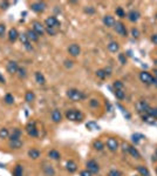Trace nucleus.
Listing matches in <instances>:
<instances>
[{
	"label": "nucleus",
	"mask_w": 157,
	"mask_h": 176,
	"mask_svg": "<svg viewBox=\"0 0 157 176\" xmlns=\"http://www.w3.org/2000/svg\"><path fill=\"white\" fill-rule=\"evenodd\" d=\"M66 119L73 122H81L83 120V114L78 109H68L66 112Z\"/></svg>",
	"instance_id": "f257e3e1"
},
{
	"label": "nucleus",
	"mask_w": 157,
	"mask_h": 176,
	"mask_svg": "<svg viewBox=\"0 0 157 176\" xmlns=\"http://www.w3.org/2000/svg\"><path fill=\"white\" fill-rule=\"evenodd\" d=\"M67 96L72 100V101H81V100H83L86 96L84 94L81 92V91H78L76 88H70V89H68L67 91Z\"/></svg>",
	"instance_id": "f03ea898"
},
{
	"label": "nucleus",
	"mask_w": 157,
	"mask_h": 176,
	"mask_svg": "<svg viewBox=\"0 0 157 176\" xmlns=\"http://www.w3.org/2000/svg\"><path fill=\"white\" fill-rule=\"evenodd\" d=\"M45 25H46V28H55V30H60V26H61L56 16H48L45 20Z\"/></svg>",
	"instance_id": "7ed1b4c3"
},
{
	"label": "nucleus",
	"mask_w": 157,
	"mask_h": 176,
	"mask_svg": "<svg viewBox=\"0 0 157 176\" xmlns=\"http://www.w3.org/2000/svg\"><path fill=\"white\" fill-rule=\"evenodd\" d=\"M140 80H141V82L145 83V85H153L155 78H154L149 72H144V71H143V72L140 73Z\"/></svg>",
	"instance_id": "20e7f679"
},
{
	"label": "nucleus",
	"mask_w": 157,
	"mask_h": 176,
	"mask_svg": "<svg viewBox=\"0 0 157 176\" xmlns=\"http://www.w3.org/2000/svg\"><path fill=\"white\" fill-rule=\"evenodd\" d=\"M32 26H33V31L36 33L39 36H41V35H44L46 33V26H44L40 21H33Z\"/></svg>",
	"instance_id": "39448f33"
},
{
	"label": "nucleus",
	"mask_w": 157,
	"mask_h": 176,
	"mask_svg": "<svg viewBox=\"0 0 157 176\" xmlns=\"http://www.w3.org/2000/svg\"><path fill=\"white\" fill-rule=\"evenodd\" d=\"M87 170H89L93 175L94 174H98V172H100V166H98V163L96 162L95 160H89L87 161Z\"/></svg>",
	"instance_id": "423d86ee"
},
{
	"label": "nucleus",
	"mask_w": 157,
	"mask_h": 176,
	"mask_svg": "<svg viewBox=\"0 0 157 176\" xmlns=\"http://www.w3.org/2000/svg\"><path fill=\"white\" fill-rule=\"evenodd\" d=\"M31 8L32 11L35 12V13H42L46 10V4L44 1H36V2H33L32 4Z\"/></svg>",
	"instance_id": "0eeeda50"
},
{
	"label": "nucleus",
	"mask_w": 157,
	"mask_h": 176,
	"mask_svg": "<svg viewBox=\"0 0 157 176\" xmlns=\"http://www.w3.org/2000/svg\"><path fill=\"white\" fill-rule=\"evenodd\" d=\"M25 129H26V133L30 136H32V137H38L39 131H38V129L35 127V122H28Z\"/></svg>",
	"instance_id": "6e6552de"
},
{
	"label": "nucleus",
	"mask_w": 157,
	"mask_h": 176,
	"mask_svg": "<svg viewBox=\"0 0 157 176\" xmlns=\"http://www.w3.org/2000/svg\"><path fill=\"white\" fill-rule=\"evenodd\" d=\"M42 172L46 176H55V169L52 164H49L47 162L42 163Z\"/></svg>",
	"instance_id": "1a4fd4ad"
},
{
	"label": "nucleus",
	"mask_w": 157,
	"mask_h": 176,
	"mask_svg": "<svg viewBox=\"0 0 157 176\" xmlns=\"http://www.w3.org/2000/svg\"><path fill=\"white\" fill-rule=\"evenodd\" d=\"M107 148L109 149L110 151L115 153V151L118 149V141H117V139H115V137H109V139L107 140Z\"/></svg>",
	"instance_id": "9d476101"
},
{
	"label": "nucleus",
	"mask_w": 157,
	"mask_h": 176,
	"mask_svg": "<svg viewBox=\"0 0 157 176\" xmlns=\"http://www.w3.org/2000/svg\"><path fill=\"white\" fill-rule=\"evenodd\" d=\"M114 28H115L116 33H118L120 35L127 36V28H126V25H124L123 22H121V21H116Z\"/></svg>",
	"instance_id": "9b49d317"
},
{
	"label": "nucleus",
	"mask_w": 157,
	"mask_h": 176,
	"mask_svg": "<svg viewBox=\"0 0 157 176\" xmlns=\"http://www.w3.org/2000/svg\"><path fill=\"white\" fill-rule=\"evenodd\" d=\"M150 106H149V103H148V101L147 100H140V101H137V103H136V109H137V112L138 113H144L147 112V109L149 108Z\"/></svg>",
	"instance_id": "f8f14e48"
},
{
	"label": "nucleus",
	"mask_w": 157,
	"mask_h": 176,
	"mask_svg": "<svg viewBox=\"0 0 157 176\" xmlns=\"http://www.w3.org/2000/svg\"><path fill=\"white\" fill-rule=\"evenodd\" d=\"M68 53L72 56H78V55H80V53H81V48H80V46H78V44H72L68 47Z\"/></svg>",
	"instance_id": "ddd939ff"
},
{
	"label": "nucleus",
	"mask_w": 157,
	"mask_h": 176,
	"mask_svg": "<svg viewBox=\"0 0 157 176\" xmlns=\"http://www.w3.org/2000/svg\"><path fill=\"white\" fill-rule=\"evenodd\" d=\"M140 12L138 11H136V10H131L128 14H127V18L129 19V21H131V22H137L138 21V19H140Z\"/></svg>",
	"instance_id": "4468645a"
},
{
	"label": "nucleus",
	"mask_w": 157,
	"mask_h": 176,
	"mask_svg": "<svg viewBox=\"0 0 157 176\" xmlns=\"http://www.w3.org/2000/svg\"><path fill=\"white\" fill-rule=\"evenodd\" d=\"M19 39H20L21 44L25 46V48H26V49H28V50H32V49H33V47L31 46V41L28 40V38H27L26 33H24V34H20V35H19Z\"/></svg>",
	"instance_id": "2eb2a0df"
},
{
	"label": "nucleus",
	"mask_w": 157,
	"mask_h": 176,
	"mask_svg": "<svg viewBox=\"0 0 157 176\" xmlns=\"http://www.w3.org/2000/svg\"><path fill=\"white\" fill-rule=\"evenodd\" d=\"M50 117H52L54 123H59V122L62 121V114H61V112L59 109H54L52 112V114H50Z\"/></svg>",
	"instance_id": "dca6fc26"
},
{
	"label": "nucleus",
	"mask_w": 157,
	"mask_h": 176,
	"mask_svg": "<svg viewBox=\"0 0 157 176\" xmlns=\"http://www.w3.org/2000/svg\"><path fill=\"white\" fill-rule=\"evenodd\" d=\"M6 69L10 74H16L18 73V69H19V66L16 61H8V64L6 66Z\"/></svg>",
	"instance_id": "f3484780"
},
{
	"label": "nucleus",
	"mask_w": 157,
	"mask_h": 176,
	"mask_svg": "<svg viewBox=\"0 0 157 176\" xmlns=\"http://www.w3.org/2000/svg\"><path fill=\"white\" fill-rule=\"evenodd\" d=\"M103 24H104V26H107V27H114L115 26V24H116V21H115V18L111 16H103Z\"/></svg>",
	"instance_id": "a211bd4d"
},
{
	"label": "nucleus",
	"mask_w": 157,
	"mask_h": 176,
	"mask_svg": "<svg viewBox=\"0 0 157 176\" xmlns=\"http://www.w3.org/2000/svg\"><path fill=\"white\" fill-rule=\"evenodd\" d=\"M66 168H67V170H68L70 174H73V173H75V172L78 170V164H76L74 161L69 160V161H67V163H66Z\"/></svg>",
	"instance_id": "6ab92c4d"
},
{
	"label": "nucleus",
	"mask_w": 157,
	"mask_h": 176,
	"mask_svg": "<svg viewBox=\"0 0 157 176\" xmlns=\"http://www.w3.org/2000/svg\"><path fill=\"white\" fill-rule=\"evenodd\" d=\"M8 146H10V148H12V149H20V148L22 147V141H21V139L10 140Z\"/></svg>",
	"instance_id": "aec40b11"
},
{
	"label": "nucleus",
	"mask_w": 157,
	"mask_h": 176,
	"mask_svg": "<svg viewBox=\"0 0 157 176\" xmlns=\"http://www.w3.org/2000/svg\"><path fill=\"white\" fill-rule=\"evenodd\" d=\"M19 33L16 31V28H11L10 31H8V40L11 41V42H16V39L19 38Z\"/></svg>",
	"instance_id": "412c9836"
},
{
	"label": "nucleus",
	"mask_w": 157,
	"mask_h": 176,
	"mask_svg": "<svg viewBox=\"0 0 157 176\" xmlns=\"http://www.w3.org/2000/svg\"><path fill=\"white\" fill-rule=\"evenodd\" d=\"M26 35H27V38H28V40H30L31 42H36V41L39 40V38H40L33 30H28V31L26 32Z\"/></svg>",
	"instance_id": "4be33fe9"
},
{
	"label": "nucleus",
	"mask_w": 157,
	"mask_h": 176,
	"mask_svg": "<svg viewBox=\"0 0 157 176\" xmlns=\"http://www.w3.org/2000/svg\"><path fill=\"white\" fill-rule=\"evenodd\" d=\"M142 120H143V122H145V123H148V125H155L157 119H155V117L151 116V115L144 114V115L142 116Z\"/></svg>",
	"instance_id": "5701e85b"
},
{
	"label": "nucleus",
	"mask_w": 157,
	"mask_h": 176,
	"mask_svg": "<svg viewBox=\"0 0 157 176\" xmlns=\"http://www.w3.org/2000/svg\"><path fill=\"white\" fill-rule=\"evenodd\" d=\"M107 47H108V50L111 52V53H116V52L120 50V45H118V42H116V41H110Z\"/></svg>",
	"instance_id": "b1692460"
},
{
	"label": "nucleus",
	"mask_w": 157,
	"mask_h": 176,
	"mask_svg": "<svg viewBox=\"0 0 157 176\" xmlns=\"http://www.w3.org/2000/svg\"><path fill=\"white\" fill-rule=\"evenodd\" d=\"M48 157L52 160H60L61 159V154L56 150V149H52L48 151Z\"/></svg>",
	"instance_id": "393cba45"
},
{
	"label": "nucleus",
	"mask_w": 157,
	"mask_h": 176,
	"mask_svg": "<svg viewBox=\"0 0 157 176\" xmlns=\"http://www.w3.org/2000/svg\"><path fill=\"white\" fill-rule=\"evenodd\" d=\"M144 139H145V136L140 134V133H135V134L131 135V140H133V142L135 144H138L142 140H144Z\"/></svg>",
	"instance_id": "a878e982"
},
{
	"label": "nucleus",
	"mask_w": 157,
	"mask_h": 176,
	"mask_svg": "<svg viewBox=\"0 0 157 176\" xmlns=\"http://www.w3.org/2000/svg\"><path fill=\"white\" fill-rule=\"evenodd\" d=\"M86 128L88 129V130H90V131H93V130H100L101 127L95 121H89V122L86 123Z\"/></svg>",
	"instance_id": "bb28decb"
},
{
	"label": "nucleus",
	"mask_w": 157,
	"mask_h": 176,
	"mask_svg": "<svg viewBox=\"0 0 157 176\" xmlns=\"http://www.w3.org/2000/svg\"><path fill=\"white\" fill-rule=\"evenodd\" d=\"M136 169H137L138 174H140L141 176H150V172H149V169H148L147 167H144V166H137V167H136Z\"/></svg>",
	"instance_id": "cd10ccee"
},
{
	"label": "nucleus",
	"mask_w": 157,
	"mask_h": 176,
	"mask_svg": "<svg viewBox=\"0 0 157 176\" xmlns=\"http://www.w3.org/2000/svg\"><path fill=\"white\" fill-rule=\"evenodd\" d=\"M133 157H135V159H141V154H140V151L134 147V146H130L129 147V151H128Z\"/></svg>",
	"instance_id": "c85d7f7f"
},
{
	"label": "nucleus",
	"mask_w": 157,
	"mask_h": 176,
	"mask_svg": "<svg viewBox=\"0 0 157 176\" xmlns=\"http://www.w3.org/2000/svg\"><path fill=\"white\" fill-rule=\"evenodd\" d=\"M40 155H41V153L38 150V149H34V148H32L28 150V156L33 159V160H36V159H39L40 157Z\"/></svg>",
	"instance_id": "c756f323"
},
{
	"label": "nucleus",
	"mask_w": 157,
	"mask_h": 176,
	"mask_svg": "<svg viewBox=\"0 0 157 176\" xmlns=\"http://www.w3.org/2000/svg\"><path fill=\"white\" fill-rule=\"evenodd\" d=\"M93 148L97 151H102L104 149V143L101 141V140H95L93 142Z\"/></svg>",
	"instance_id": "7c9ffc66"
},
{
	"label": "nucleus",
	"mask_w": 157,
	"mask_h": 176,
	"mask_svg": "<svg viewBox=\"0 0 157 176\" xmlns=\"http://www.w3.org/2000/svg\"><path fill=\"white\" fill-rule=\"evenodd\" d=\"M35 81H36L39 85H45V83H46V79H45L44 74L40 73V72H35Z\"/></svg>",
	"instance_id": "2f4dec72"
},
{
	"label": "nucleus",
	"mask_w": 157,
	"mask_h": 176,
	"mask_svg": "<svg viewBox=\"0 0 157 176\" xmlns=\"http://www.w3.org/2000/svg\"><path fill=\"white\" fill-rule=\"evenodd\" d=\"M24 175V168L21 164H16L14 170H13V176H22Z\"/></svg>",
	"instance_id": "473e14b6"
},
{
	"label": "nucleus",
	"mask_w": 157,
	"mask_h": 176,
	"mask_svg": "<svg viewBox=\"0 0 157 176\" xmlns=\"http://www.w3.org/2000/svg\"><path fill=\"white\" fill-rule=\"evenodd\" d=\"M25 100H26V102L31 103V102H33V101L35 100V94H34L32 91L26 92V94H25Z\"/></svg>",
	"instance_id": "72a5a7b5"
},
{
	"label": "nucleus",
	"mask_w": 157,
	"mask_h": 176,
	"mask_svg": "<svg viewBox=\"0 0 157 176\" xmlns=\"http://www.w3.org/2000/svg\"><path fill=\"white\" fill-rule=\"evenodd\" d=\"M113 86H114L115 91H124V83H123L122 81H120V80L114 81Z\"/></svg>",
	"instance_id": "f704fd0d"
},
{
	"label": "nucleus",
	"mask_w": 157,
	"mask_h": 176,
	"mask_svg": "<svg viewBox=\"0 0 157 176\" xmlns=\"http://www.w3.org/2000/svg\"><path fill=\"white\" fill-rule=\"evenodd\" d=\"M21 137V130L19 128H16L13 130V133L10 135V140H16V139H20Z\"/></svg>",
	"instance_id": "c9c22d12"
},
{
	"label": "nucleus",
	"mask_w": 157,
	"mask_h": 176,
	"mask_svg": "<svg viewBox=\"0 0 157 176\" xmlns=\"http://www.w3.org/2000/svg\"><path fill=\"white\" fill-rule=\"evenodd\" d=\"M4 101H5V103L6 105H13L14 103V97H13V95L11 94V93H7L6 95H5V97H4Z\"/></svg>",
	"instance_id": "e433bc0d"
},
{
	"label": "nucleus",
	"mask_w": 157,
	"mask_h": 176,
	"mask_svg": "<svg viewBox=\"0 0 157 176\" xmlns=\"http://www.w3.org/2000/svg\"><path fill=\"white\" fill-rule=\"evenodd\" d=\"M96 76L100 78V79H102V80L106 79V78H108V75H107L104 68H103V69H97V71H96Z\"/></svg>",
	"instance_id": "4c0bfd02"
},
{
	"label": "nucleus",
	"mask_w": 157,
	"mask_h": 176,
	"mask_svg": "<svg viewBox=\"0 0 157 176\" xmlns=\"http://www.w3.org/2000/svg\"><path fill=\"white\" fill-rule=\"evenodd\" d=\"M114 95L116 96L118 100H123L126 97V92L124 91H114Z\"/></svg>",
	"instance_id": "58836bf2"
},
{
	"label": "nucleus",
	"mask_w": 157,
	"mask_h": 176,
	"mask_svg": "<svg viewBox=\"0 0 157 176\" xmlns=\"http://www.w3.org/2000/svg\"><path fill=\"white\" fill-rule=\"evenodd\" d=\"M10 137V131L7 128H1L0 129V139H7Z\"/></svg>",
	"instance_id": "ea45409f"
},
{
	"label": "nucleus",
	"mask_w": 157,
	"mask_h": 176,
	"mask_svg": "<svg viewBox=\"0 0 157 176\" xmlns=\"http://www.w3.org/2000/svg\"><path fill=\"white\" fill-rule=\"evenodd\" d=\"M115 13L118 18H126V11L122 8V7H117L115 10Z\"/></svg>",
	"instance_id": "a19ab883"
},
{
	"label": "nucleus",
	"mask_w": 157,
	"mask_h": 176,
	"mask_svg": "<svg viewBox=\"0 0 157 176\" xmlns=\"http://www.w3.org/2000/svg\"><path fill=\"white\" fill-rule=\"evenodd\" d=\"M18 74H19V78L20 79H25L27 76V73H26V69L24 67H19L18 69Z\"/></svg>",
	"instance_id": "79ce46f5"
},
{
	"label": "nucleus",
	"mask_w": 157,
	"mask_h": 176,
	"mask_svg": "<svg viewBox=\"0 0 157 176\" xmlns=\"http://www.w3.org/2000/svg\"><path fill=\"white\" fill-rule=\"evenodd\" d=\"M108 176H122V173L117 169H111L108 173Z\"/></svg>",
	"instance_id": "37998d69"
},
{
	"label": "nucleus",
	"mask_w": 157,
	"mask_h": 176,
	"mask_svg": "<svg viewBox=\"0 0 157 176\" xmlns=\"http://www.w3.org/2000/svg\"><path fill=\"white\" fill-rule=\"evenodd\" d=\"M118 60H120V62H121L122 65H126L127 64L126 54H123V53H120V54H118Z\"/></svg>",
	"instance_id": "c03bdc74"
},
{
	"label": "nucleus",
	"mask_w": 157,
	"mask_h": 176,
	"mask_svg": "<svg viewBox=\"0 0 157 176\" xmlns=\"http://www.w3.org/2000/svg\"><path fill=\"white\" fill-rule=\"evenodd\" d=\"M46 32H47L49 35L54 36V35H56V34H58L59 30H55V28H46Z\"/></svg>",
	"instance_id": "a18cd8bd"
},
{
	"label": "nucleus",
	"mask_w": 157,
	"mask_h": 176,
	"mask_svg": "<svg viewBox=\"0 0 157 176\" xmlns=\"http://www.w3.org/2000/svg\"><path fill=\"white\" fill-rule=\"evenodd\" d=\"M84 12H86V13H88V14H94L95 8L93 7V6H87V7L84 8Z\"/></svg>",
	"instance_id": "49530a36"
},
{
	"label": "nucleus",
	"mask_w": 157,
	"mask_h": 176,
	"mask_svg": "<svg viewBox=\"0 0 157 176\" xmlns=\"http://www.w3.org/2000/svg\"><path fill=\"white\" fill-rule=\"evenodd\" d=\"M0 7H1V10L6 11V10L10 7V2H8V1H4V2H1V4H0Z\"/></svg>",
	"instance_id": "de8ad7c7"
},
{
	"label": "nucleus",
	"mask_w": 157,
	"mask_h": 176,
	"mask_svg": "<svg viewBox=\"0 0 157 176\" xmlns=\"http://www.w3.org/2000/svg\"><path fill=\"white\" fill-rule=\"evenodd\" d=\"M5 32H6V26L4 24H0V38L5 35Z\"/></svg>",
	"instance_id": "09e8293b"
},
{
	"label": "nucleus",
	"mask_w": 157,
	"mask_h": 176,
	"mask_svg": "<svg viewBox=\"0 0 157 176\" xmlns=\"http://www.w3.org/2000/svg\"><path fill=\"white\" fill-rule=\"evenodd\" d=\"M131 35H133L134 38H138V36H140V31H138L137 28L134 27V28L131 30Z\"/></svg>",
	"instance_id": "8fccbe9b"
},
{
	"label": "nucleus",
	"mask_w": 157,
	"mask_h": 176,
	"mask_svg": "<svg viewBox=\"0 0 157 176\" xmlns=\"http://www.w3.org/2000/svg\"><path fill=\"white\" fill-rule=\"evenodd\" d=\"M89 105H90V107H93V108H95V107H98V101H97V100H95V99H92V100L89 101Z\"/></svg>",
	"instance_id": "3c124183"
},
{
	"label": "nucleus",
	"mask_w": 157,
	"mask_h": 176,
	"mask_svg": "<svg viewBox=\"0 0 157 176\" xmlns=\"http://www.w3.org/2000/svg\"><path fill=\"white\" fill-rule=\"evenodd\" d=\"M121 147H122V150H123V153H128L129 151V144L127 143V142H123V143L121 144Z\"/></svg>",
	"instance_id": "603ef678"
},
{
	"label": "nucleus",
	"mask_w": 157,
	"mask_h": 176,
	"mask_svg": "<svg viewBox=\"0 0 157 176\" xmlns=\"http://www.w3.org/2000/svg\"><path fill=\"white\" fill-rule=\"evenodd\" d=\"M92 175H93V174H92L89 170H87V169H86V170H82V172L80 173V176H92Z\"/></svg>",
	"instance_id": "864d4df0"
},
{
	"label": "nucleus",
	"mask_w": 157,
	"mask_h": 176,
	"mask_svg": "<svg viewBox=\"0 0 157 176\" xmlns=\"http://www.w3.org/2000/svg\"><path fill=\"white\" fill-rule=\"evenodd\" d=\"M64 67H66V68H72V67H73V61L64 60Z\"/></svg>",
	"instance_id": "5fc2aeb1"
},
{
	"label": "nucleus",
	"mask_w": 157,
	"mask_h": 176,
	"mask_svg": "<svg viewBox=\"0 0 157 176\" xmlns=\"http://www.w3.org/2000/svg\"><path fill=\"white\" fill-rule=\"evenodd\" d=\"M151 41H153L155 45H157V33L156 34H153V35H151Z\"/></svg>",
	"instance_id": "6e6d98bb"
},
{
	"label": "nucleus",
	"mask_w": 157,
	"mask_h": 176,
	"mask_svg": "<svg viewBox=\"0 0 157 176\" xmlns=\"http://www.w3.org/2000/svg\"><path fill=\"white\" fill-rule=\"evenodd\" d=\"M104 71H106V73H107V75H108V76L111 74V68H110V67H106V68H104Z\"/></svg>",
	"instance_id": "4d7b16f0"
},
{
	"label": "nucleus",
	"mask_w": 157,
	"mask_h": 176,
	"mask_svg": "<svg viewBox=\"0 0 157 176\" xmlns=\"http://www.w3.org/2000/svg\"><path fill=\"white\" fill-rule=\"evenodd\" d=\"M153 116H154L155 119H157V107L154 108V114H153Z\"/></svg>",
	"instance_id": "13d9d810"
},
{
	"label": "nucleus",
	"mask_w": 157,
	"mask_h": 176,
	"mask_svg": "<svg viewBox=\"0 0 157 176\" xmlns=\"http://www.w3.org/2000/svg\"><path fill=\"white\" fill-rule=\"evenodd\" d=\"M5 78H4V76H2V75H1V74H0V82H1V83H5Z\"/></svg>",
	"instance_id": "bf43d9fd"
},
{
	"label": "nucleus",
	"mask_w": 157,
	"mask_h": 176,
	"mask_svg": "<svg viewBox=\"0 0 157 176\" xmlns=\"http://www.w3.org/2000/svg\"><path fill=\"white\" fill-rule=\"evenodd\" d=\"M154 75H155V79L157 80V68L156 69H154Z\"/></svg>",
	"instance_id": "052dcab7"
},
{
	"label": "nucleus",
	"mask_w": 157,
	"mask_h": 176,
	"mask_svg": "<svg viewBox=\"0 0 157 176\" xmlns=\"http://www.w3.org/2000/svg\"><path fill=\"white\" fill-rule=\"evenodd\" d=\"M156 18H157V14H156Z\"/></svg>",
	"instance_id": "680f3d73"
},
{
	"label": "nucleus",
	"mask_w": 157,
	"mask_h": 176,
	"mask_svg": "<svg viewBox=\"0 0 157 176\" xmlns=\"http://www.w3.org/2000/svg\"><path fill=\"white\" fill-rule=\"evenodd\" d=\"M156 173H157V170H156Z\"/></svg>",
	"instance_id": "e2e57ef3"
}]
</instances>
